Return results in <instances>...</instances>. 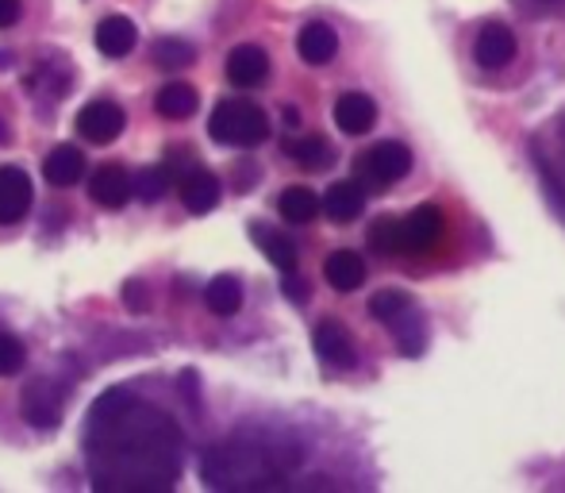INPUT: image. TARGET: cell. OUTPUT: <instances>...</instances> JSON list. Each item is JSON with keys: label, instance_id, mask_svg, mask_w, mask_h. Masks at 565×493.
<instances>
[{"label": "cell", "instance_id": "cell-24", "mask_svg": "<svg viewBox=\"0 0 565 493\" xmlns=\"http://www.w3.org/2000/svg\"><path fill=\"white\" fill-rule=\"evenodd\" d=\"M154 108H159V116H166V120H188V116L200 108V97H196L193 85L170 82L166 89H159V97H154Z\"/></svg>", "mask_w": 565, "mask_h": 493}, {"label": "cell", "instance_id": "cell-9", "mask_svg": "<svg viewBox=\"0 0 565 493\" xmlns=\"http://www.w3.org/2000/svg\"><path fill=\"white\" fill-rule=\"evenodd\" d=\"M515 35H512V28L508 23H500V20H489V23H481V31H477V39H474V62L481 69H500V66H508V62L515 58Z\"/></svg>", "mask_w": 565, "mask_h": 493}, {"label": "cell", "instance_id": "cell-32", "mask_svg": "<svg viewBox=\"0 0 565 493\" xmlns=\"http://www.w3.org/2000/svg\"><path fill=\"white\" fill-rule=\"evenodd\" d=\"M20 20V0H0V31Z\"/></svg>", "mask_w": 565, "mask_h": 493}, {"label": "cell", "instance_id": "cell-13", "mask_svg": "<svg viewBox=\"0 0 565 493\" xmlns=\"http://www.w3.org/2000/svg\"><path fill=\"white\" fill-rule=\"evenodd\" d=\"M174 185H177V193H182V205L188 208V213L204 216L219 205V178L211 174V170L193 167V170H185Z\"/></svg>", "mask_w": 565, "mask_h": 493}, {"label": "cell", "instance_id": "cell-30", "mask_svg": "<svg viewBox=\"0 0 565 493\" xmlns=\"http://www.w3.org/2000/svg\"><path fill=\"white\" fill-rule=\"evenodd\" d=\"M281 289H285L289 301H308V286H304L296 270H285V278H281Z\"/></svg>", "mask_w": 565, "mask_h": 493}, {"label": "cell", "instance_id": "cell-4", "mask_svg": "<svg viewBox=\"0 0 565 493\" xmlns=\"http://www.w3.org/2000/svg\"><path fill=\"white\" fill-rule=\"evenodd\" d=\"M208 136L224 147H258L270 139V116L247 97H227L211 108Z\"/></svg>", "mask_w": 565, "mask_h": 493}, {"label": "cell", "instance_id": "cell-5", "mask_svg": "<svg viewBox=\"0 0 565 493\" xmlns=\"http://www.w3.org/2000/svg\"><path fill=\"white\" fill-rule=\"evenodd\" d=\"M358 185H370V190H389L392 182L408 178L412 170V151L396 139H384V143L370 147V151L358 159Z\"/></svg>", "mask_w": 565, "mask_h": 493}, {"label": "cell", "instance_id": "cell-15", "mask_svg": "<svg viewBox=\"0 0 565 493\" xmlns=\"http://www.w3.org/2000/svg\"><path fill=\"white\" fill-rule=\"evenodd\" d=\"M135 43H139V31L128 15H105L97 23V51L105 58H128L135 51Z\"/></svg>", "mask_w": 565, "mask_h": 493}, {"label": "cell", "instance_id": "cell-11", "mask_svg": "<svg viewBox=\"0 0 565 493\" xmlns=\"http://www.w3.org/2000/svg\"><path fill=\"white\" fill-rule=\"evenodd\" d=\"M312 343H316V355L327 366H335V371H350L355 366V340H350L347 324H339V320H319Z\"/></svg>", "mask_w": 565, "mask_h": 493}, {"label": "cell", "instance_id": "cell-33", "mask_svg": "<svg viewBox=\"0 0 565 493\" xmlns=\"http://www.w3.org/2000/svg\"><path fill=\"white\" fill-rule=\"evenodd\" d=\"M523 4H531V8H558V4H565V0H523Z\"/></svg>", "mask_w": 565, "mask_h": 493}, {"label": "cell", "instance_id": "cell-23", "mask_svg": "<svg viewBox=\"0 0 565 493\" xmlns=\"http://www.w3.org/2000/svg\"><path fill=\"white\" fill-rule=\"evenodd\" d=\"M204 304H208L216 317H235L242 309V281L231 274H219L204 286Z\"/></svg>", "mask_w": 565, "mask_h": 493}, {"label": "cell", "instance_id": "cell-31", "mask_svg": "<svg viewBox=\"0 0 565 493\" xmlns=\"http://www.w3.org/2000/svg\"><path fill=\"white\" fill-rule=\"evenodd\" d=\"M123 301H128L135 312H146V309H151V301H146L143 281H128V286H123Z\"/></svg>", "mask_w": 565, "mask_h": 493}, {"label": "cell", "instance_id": "cell-2", "mask_svg": "<svg viewBox=\"0 0 565 493\" xmlns=\"http://www.w3.org/2000/svg\"><path fill=\"white\" fill-rule=\"evenodd\" d=\"M301 463V448L265 436H235L204 451L200 479L208 490H278Z\"/></svg>", "mask_w": 565, "mask_h": 493}, {"label": "cell", "instance_id": "cell-6", "mask_svg": "<svg viewBox=\"0 0 565 493\" xmlns=\"http://www.w3.org/2000/svg\"><path fill=\"white\" fill-rule=\"evenodd\" d=\"M62 386L54 378H31L20 394V412L31 428H58L62 425Z\"/></svg>", "mask_w": 565, "mask_h": 493}, {"label": "cell", "instance_id": "cell-28", "mask_svg": "<svg viewBox=\"0 0 565 493\" xmlns=\"http://www.w3.org/2000/svg\"><path fill=\"white\" fill-rule=\"evenodd\" d=\"M370 247L377 255H404V247H400V221L396 216H381V221L370 224Z\"/></svg>", "mask_w": 565, "mask_h": 493}, {"label": "cell", "instance_id": "cell-10", "mask_svg": "<svg viewBox=\"0 0 565 493\" xmlns=\"http://www.w3.org/2000/svg\"><path fill=\"white\" fill-rule=\"evenodd\" d=\"M270 77V54L254 43H239L227 54V82L235 89H258Z\"/></svg>", "mask_w": 565, "mask_h": 493}, {"label": "cell", "instance_id": "cell-16", "mask_svg": "<svg viewBox=\"0 0 565 493\" xmlns=\"http://www.w3.org/2000/svg\"><path fill=\"white\" fill-rule=\"evenodd\" d=\"M335 124H339V131H347V136H366L377 124V105L366 93H343V97L335 100Z\"/></svg>", "mask_w": 565, "mask_h": 493}, {"label": "cell", "instance_id": "cell-1", "mask_svg": "<svg viewBox=\"0 0 565 493\" xmlns=\"http://www.w3.org/2000/svg\"><path fill=\"white\" fill-rule=\"evenodd\" d=\"M89 479L108 493H159L182 479L185 436L170 412L146 405L128 386H112L85 417Z\"/></svg>", "mask_w": 565, "mask_h": 493}, {"label": "cell", "instance_id": "cell-22", "mask_svg": "<svg viewBox=\"0 0 565 493\" xmlns=\"http://www.w3.org/2000/svg\"><path fill=\"white\" fill-rule=\"evenodd\" d=\"M250 236H254V244L262 247V255L270 258L281 274L296 270V244L289 236H281V232L270 228V224H250Z\"/></svg>", "mask_w": 565, "mask_h": 493}, {"label": "cell", "instance_id": "cell-8", "mask_svg": "<svg viewBox=\"0 0 565 493\" xmlns=\"http://www.w3.org/2000/svg\"><path fill=\"white\" fill-rule=\"evenodd\" d=\"M123 124H128V116H123V108L116 105V100H89V105L77 112V131H82V139H89V143H97V147L116 143Z\"/></svg>", "mask_w": 565, "mask_h": 493}, {"label": "cell", "instance_id": "cell-3", "mask_svg": "<svg viewBox=\"0 0 565 493\" xmlns=\"http://www.w3.org/2000/svg\"><path fill=\"white\" fill-rule=\"evenodd\" d=\"M370 317L396 335L400 355L420 358L423 351H427V320H423L420 304H415L404 289H381V293H373Z\"/></svg>", "mask_w": 565, "mask_h": 493}, {"label": "cell", "instance_id": "cell-25", "mask_svg": "<svg viewBox=\"0 0 565 493\" xmlns=\"http://www.w3.org/2000/svg\"><path fill=\"white\" fill-rule=\"evenodd\" d=\"M278 208L289 224H312L319 216V197L308 190V185H289V190L281 193Z\"/></svg>", "mask_w": 565, "mask_h": 493}, {"label": "cell", "instance_id": "cell-18", "mask_svg": "<svg viewBox=\"0 0 565 493\" xmlns=\"http://www.w3.org/2000/svg\"><path fill=\"white\" fill-rule=\"evenodd\" d=\"M319 208H324L335 224H355L358 216L366 213V190L358 182H335L332 190H327V197L319 201Z\"/></svg>", "mask_w": 565, "mask_h": 493}, {"label": "cell", "instance_id": "cell-7", "mask_svg": "<svg viewBox=\"0 0 565 493\" xmlns=\"http://www.w3.org/2000/svg\"><path fill=\"white\" fill-rule=\"evenodd\" d=\"M443 232H446L443 208L420 205L400 221V247H404V255H427V250L438 247Z\"/></svg>", "mask_w": 565, "mask_h": 493}, {"label": "cell", "instance_id": "cell-21", "mask_svg": "<svg viewBox=\"0 0 565 493\" xmlns=\"http://www.w3.org/2000/svg\"><path fill=\"white\" fill-rule=\"evenodd\" d=\"M285 154H289V159H293L301 170H312V174H319V170L335 167V147L327 143L324 136L293 139V143H285Z\"/></svg>", "mask_w": 565, "mask_h": 493}, {"label": "cell", "instance_id": "cell-29", "mask_svg": "<svg viewBox=\"0 0 565 493\" xmlns=\"http://www.w3.org/2000/svg\"><path fill=\"white\" fill-rule=\"evenodd\" d=\"M23 363H28V351H23V343L15 340V335L0 332V378H12V374H20Z\"/></svg>", "mask_w": 565, "mask_h": 493}, {"label": "cell", "instance_id": "cell-19", "mask_svg": "<svg viewBox=\"0 0 565 493\" xmlns=\"http://www.w3.org/2000/svg\"><path fill=\"white\" fill-rule=\"evenodd\" d=\"M324 278H327V286L339 289V293H355L366 281V262L358 258V250H335L324 262Z\"/></svg>", "mask_w": 565, "mask_h": 493}, {"label": "cell", "instance_id": "cell-34", "mask_svg": "<svg viewBox=\"0 0 565 493\" xmlns=\"http://www.w3.org/2000/svg\"><path fill=\"white\" fill-rule=\"evenodd\" d=\"M285 120H289V128H296V124H301V112H296V108H285Z\"/></svg>", "mask_w": 565, "mask_h": 493}, {"label": "cell", "instance_id": "cell-27", "mask_svg": "<svg viewBox=\"0 0 565 493\" xmlns=\"http://www.w3.org/2000/svg\"><path fill=\"white\" fill-rule=\"evenodd\" d=\"M170 185H174V182H170L166 167H146V170H139V174L131 178V193H139L143 201H162Z\"/></svg>", "mask_w": 565, "mask_h": 493}, {"label": "cell", "instance_id": "cell-14", "mask_svg": "<svg viewBox=\"0 0 565 493\" xmlns=\"http://www.w3.org/2000/svg\"><path fill=\"white\" fill-rule=\"evenodd\" d=\"M296 51H301V58L308 62V66H327V62L339 54V35H335L332 23L312 20V23H304V31L296 35Z\"/></svg>", "mask_w": 565, "mask_h": 493}, {"label": "cell", "instance_id": "cell-20", "mask_svg": "<svg viewBox=\"0 0 565 493\" xmlns=\"http://www.w3.org/2000/svg\"><path fill=\"white\" fill-rule=\"evenodd\" d=\"M82 174H85V154L77 151V147L62 143V147H54V151L46 154L43 178L54 185V190H66V185H74Z\"/></svg>", "mask_w": 565, "mask_h": 493}, {"label": "cell", "instance_id": "cell-35", "mask_svg": "<svg viewBox=\"0 0 565 493\" xmlns=\"http://www.w3.org/2000/svg\"><path fill=\"white\" fill-rule=\"evenodd\" d=\"M558 139H562V151H565V116L558 120Z\"/></svg>", "mask_w": 565, "mask_h": 493}, {"label": "cell", "instance_id": "cell-12", "mask_svg": "<svg viewBox=\"0 0 565 493\" xmlns=\"http://www.w3.org/2000/svg\"><path fill=\"white\" fill-rule=\"evenodd\" d=\"M31 178L20 167H0V224H20L31 208Z\"/></svg>", "mask_w": 565, "mask_h": 493}, {"label": "cell", "instance_id": "cell-26", "mask_svg": "<svg viewBox=\"0 0 565 493\" xmlns=\"http://www.w3.org/2000/svg\"><path fill=\"white\" fill-rule=\"evenodd\" d=\"M151 58H154V66H162V69H182V66H193V58H196V46L188 43V39L162 35L159 43H154Z\"/></svg>", "mask_w": 565, "mask_h": 493}, {"label": "cell", "instance_id": "cell-17", "mask_svg": "<svg viewBox=\"0 0 565 493\" xmlns=\"http://www.w3.org/2000/svg\"><path fill=\"white\" fill-rule=\"evenodd\" d=\"M89 197L97 201L100 208H123L128 205V197H131V178H128V170L123 167H100L97 174H93V182H89Z\"/></svg>", "mask_w": 565, "mask_h": 493}]
</instances>
